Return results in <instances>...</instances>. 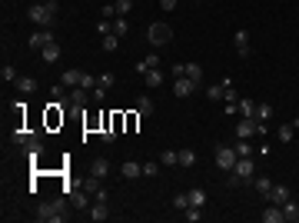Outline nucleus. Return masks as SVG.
I'll return each instance as SVG.
<instances>
[{"mask_svg": "<svg viewBox=\"0 0 299 223\" xmlns=\"http://www.w3.org/2000/svg\"><path fill=\"white\" fill-rule=\"evenodd\" d=\"M37 220H47V223H63L67 213H63V203L54 200V203H40L37 206Z\"/></svg>", "mask_w": 299, "mask_h": 223, "instance_id": "1", "label": "nucleus"}, {"mask_svg": "<svg viewBox=\"0 0 299 223\" xmlns=\"http://www.w3.org/2000/svg\"><path fill=\"white\" fill-rule=\"evenodd\" d=\"M147 37H150L153 47H167L169 40H173V27H167V23H150Z\"/></svg>", "mask_w": 299, "mask_h": 223, "instance_id": "2", "label": "nucleus"}, {"mask_svg": "<svg viewBox=\"0 0 299 223\" xmlns=\"http://www.w3.org/2000/svg\"><path fill=\"white\" fill-rule=\"evenodd\" d=\"M27 17L34 20L37 27H50V23H54V14L47 10V3H34V7L27 10Z\"/></svg>", "mask_w": 299, "mask_h": 223, "instance_id": "3", "label": "nucleus"}, {"mask_svg": "<svg viewBox=\"0 0 299 223\" xmlns=\"http://www.w3.org/2000/svg\"><path fill=\"white\" fill-rule=\"evenodd\" d=\"M229 173H233V177H240V180H246V183H249V180L256 177V163H253L249 157H240V160H236V167L229 170Z\"/></svg>", "mask_w": 299, "mask_h": 223, "instance_id": "4", "label": "nucleus"}, {"mask_svg": "<svg viewBox=\"0 0 299 223\" xmlns=\"http://www.w3.org/2000/svg\"><path fill=\"white\" fill-rule=\"evenodd\" d=\"M236 160H240V157H236V150H233V147H220V150H216V167L223 170V173H229V170L236 167Z\"/></svg>", "mask_w": 299, "mask_h": 223, "instance_id": "5", "label": "nucleus"}, {"mask_svg": "<svg viewBox=\"0 0 299 223\" xmlns=\"http://www.w3.org/2000/svg\"><path fill=\"white\" fill-rule=\"evenodd\" d=\"M54 30H50V27H40V30H34V34H30V50H43V47H47V43H54Z\"/></svg>", "mask_w": 299, "mask_h": 223, "instance_id": "6", "label": "nucleus"}, {"mask_svg": "<svg viewBox=\"0 0 299 223\" xmlns=\"http://www.w3.org/2000/svg\"><path fill=\"white\" fill-rule=\"evenodd\" d=\"M87 213H90V220H93V223L110 220V206H107V203H100V200H93V206H90Z\"/></svg>", "mask_w": 299, "mask_h": 223, "instance_id": "7", "label": "nucleus"}, {"mask_svg": "<svg viewBox=\"0 0 299 223\" xmlns=\"http://www.w3.org/2000/svg\"><path fill=\"white\" fill-rule=\"evenodd\" d=\"M156 67H160V54H147L143 60H136V74L140 77L147 74V70H156Z\"/></svg>", "mask_w": 299, "mask_h": 223, "instance_id": "8", "label": "nucleus"}, {"mask_svg": "<svg viewBox=\"0 0 299 223\" xmlns=\"http://www.w3.org/2000/svg\"><path fill=\"white\" fill-rule=\"evenodd\" d=\"M193 90H196V83H193L189 77H176V83H173V93H176V97H189Z\"/></svg>", "mask_w": 299, "mask_h": 223, "instance_id": "9", "label": "nucleus"}, {"mask_svg": "<svg viewBox=\"0 0 299 223\" xmlns=\"http://www.w3.org/2000/svg\"><path fill=\"white\" fill-rule=\"evenodd\" d=\"M253 133H256V120H253V117H240V123H236V137H246V140H249Z\"/></svg>", "mask_w": 299, "mask_h": 223, "instance_id": "10", "label": "nucleus"}, {"mask_svg": "<svg viewBox=\"0 0 299 223\" xmlns=\"http://www.w3.org/2000/svg\"><path fill=\"white\" fill-rule=\"evenodd\" d=\"M90 173L103 180V177L110 173V160H107V157H93V160H90Z\"/></svg>", "mask_w": 299, "mask_h": 223, "instance_id": "11", "label": "nucleus"}, {"mask_svg": "<svg viewBox=\"0 0 299 223\" xmlns=\"http://www.w3.org/2000/svg\"><path fill=\"white\" fill-rule=\"evenodd\" d=\"M70 203H74L76 210H90V193L80 186V190H74V193H70Z\"/></svg>", "mask_w": 299, "mask_h": 223, "instance_id": "12", "label": "nucleus"}, {"mask_svg": "<svg viewBox=\"0 0 299 223\" xmlns=\"http://www.w3.org/2000/svg\"><path fill=\"white\" fill-rule=\"evenodd\" d=\"M289 197H293V193H289V186H282V183H273V193H269V200H273L276 206H282L286 200H289Z\"/></svg>", "mask_w": 299, "mask_h": 223, "instance_id": "13", "label": "nucleus"}, {"mask_svg": "<svg viewBox=\"0 0 299 223\" xmlns=\"http://www.w3.org/2000/svg\"><path fill=\"white\" fill-rule=\"evenodd\" d=\"M80 80H83V70H74V67L60 74V83H63V87H80Z\"/></svg>", "mask_w": 299, "mask_h": 223, "instance_id": "14", "label": "nucleus"}, {"mask_svg": "<svg viewBox=\"0 0 299 223\" xmlns=\"http://www.w3.org/2000/svg\"><path fill=\"white\" fill-rule=\"evenodd\" d=\"M140 173H143V167H140L136 160H127V163L120 167V177H123V180H136Z\"/></svg>", "mask_w": 299, "mask_h": 223, "instance_id": "15", "label": "nucleus"}, {"mask_svg": "<svg viewBox=\"0 0 299 223\" xmlns=\"http://www.w3.org/2000/svg\"><path fill=\"white\" fill-rule=\"evenodd\" d=\"M282 220H289V223H299V203L289 197L286 203H282Z\"/></svg>", "mask_w": 299, "mask_h": 223, "instance_id": "16", "label": "nucleus"}, {"mask_svg": "<svg viewBox=\"0 0 299 223\" xmlns=\"http://www.w3.org/2000/svg\"><path fill=\"white\" fill-rule=\"evenodd\" d=\"M233 40H236V54L246 60V57H249V34H246V30H236V37H233Z\"/></svg>", "mask_w": 299, "mask_h": 223, "instance_id": "17", "label": "nucleus"}, {"mask_svg": "<svg viewBox=\"0 0 299 223\" xmlns=\"http://www.w3.org/2000/svg\"><path fill=\"white\" fill-rule=\"evenodd\" d=\"M236 113H240V117H253V113H256V100L240 97V100H236Z\"/></svg>", "mask_w": 299, "mask_h": 223, "instance_id": "18", "label": "nucleus"}, {"mask_svg": "<svg viewBox=\"0 0 299 223\" xmlns=\"http://www.w3.org/2000/svg\"><path fill=\"white\" fill-rule=\"evenodd\" d=\"M253 186H256V193L269 200V193H273V180L269 177H253Z\"/></svg>", "mask_w": 299, "mask_h": 223, "instance_id": "19", "label": "nucleus"}, {"mask_svg": "<svg viewBox=\"0 0 299 223\" xmlns=\"http://www.w3.org/2000/svg\"><path fill=\"white\" fill-rule=\"evenodd\" d=\"M40 57H43V63H56V60H60V43H47V47H43V50H40Z\"/></svg>", "mask_w": 299, "mask_h": 223, "instance_id": "20", "label": "nucleus"}, {"mask_svg": "<svg viewBox=\"0 0 299 223\" xmlns=\"http://www.w3.org/2000/svg\"><path fill=\"white\" fill-rule=\"evenodd\" d=\"M187 193H189V206H200V210L206 206V190L193 186V190H187Z\"/></svg>", "mask_w": 299, "mask_h": 223, "instance_id": "21", "label": "nucleus"}, {"mask_svg": "<svg viewBox=\"0 0 299 223\" xmlns=\"http://www.w3.org/2000/svg\"><path fill=\"white\" fill-rule=\"evenodd\" d=\"M262 223H282V206H269V210H262Z\"/></svg>", "mask_w": 299, "mask_h": 223, "instance_id": "22", "label": "nucleus"}, {"mask_svg": "<svg viewBox=\"0 0 299 223\" xmlns=\"http://www.w3.org/2000/svg\"><path fill=\"white\" fill-rule=\"evenodd\" d=\"M14 83H17L20 93H34V90H37V80H34V77H17Z\"/></svg>", "mask_w": 299, "mask_h": 223, "instance_id": "23", "label": "nucleus"}, {"mask_svg": "<svg viewBox=\"0 0 299 223\" xmlns=\"http://www.w3.org/2000/svg\"><path fill=\"white\" fill-rule=\"evenodd\" d=\"M233 150H236V157H253V147H249V140H246V137H236Z\"/></svg>", "mask_w": 299, "mask_h": 223, "instance_id": "24", "label": "nucleus"}, {"mask_svg": "<svg viewBox=\"0 0 299 223\" xmlns=\"http://www.w3.org/2000/svg\"><path fill=\"white\" fill-rule=\"evenodd\" d=\"M87 93H90V90H83V87H76V90L70 93V107H87Z\"/></svg>", "mask_w": 299, "mask_h": 223, "instance_id": "25", "label": "nucleus"}, {"mask_svg": "<svg viewBox=\"0 0 299 223\" xmlns=\"http://www.w3.org/2000/svg\"><path fill=\"white\" fill-rule=\"evenodd\" d=\"M143 83H147V87H160V83H163L160 67H156V70H147V74H143Z\"/></svg>", "mask_w": 299, "mask_h": 223, "instance_id": "26", "label": "nucleus"}, {"mask_svg": "<svg viewBox=\"0 0 299 223\" xmlns=\"http://www.w3.org/2000/svg\"><path fill=\"white\" fill-rule=\"evenodd\" d=\"M153 107H156V103H153L150 97H140V100H136V113H140V117H150Z\"/></svg>", "mask_w": 299, "mask_h": 223, "instance_id": "27", "label": "nucleus"}, {"mask_svg": "<svg viewBox=\"0 0 299 223\" xmlns=\"http://www.w3.org/2000/svg\"><path fill=\"white\" fill-rule=\"evenodd\" d=\"M276 137H280V143H289V140L296 137V127H293V123H282L280 130H276Z\"/></svg>", "mask_w": 299, "mask_h": 223, "instance_id": "28", "label": "nucleus"}, {"mask_svg": "<svg viewBox=\"0 0 299 223\" xmlns=\"http://www.w3.org/2000/svg\"><path fill=\"white\" fill-rule=\"evenodd\" d=\"M83 190H87V193H90V197H96V193H100V190H103V186H100V177H93V173H90V177H87V180H83Z\"/></svg>", "mask_w": 299, "mask_h": 223, "instance_id": "29", "label": "nucleus"}, {"mask_svg": "<svg viewBox=\"0 0 299 223\" xmlns=\"http://www.w3.org/2000/svg\"><path fill=\"white\" fill-rule=\"evenodd\" d=\"M187 77L193 83H200V80H203V67H200V63H187Z\"/></svg>", "mask_w": 299, "mask_h": 223, "instance_id": "30", "label": "nucleus"}, {"mask_svg": "<svg viewBox=\"0 0 299 223\" xmlns=\"http://www.w3.org/2000/svg\"><path fill=\"white\" fill-rule=\"evenodd\" d=\"M183 220H187V223H200V220H203L200 206H187V210H183Z\"/></svg>", "mask_w": 299, "mask_h": 223, "instance_id": "31", "label": "nucleus"}, {"mask_svg": "<svg viewBox=\"0 0 299 223\" xmlns=\"http://www.w3.org/2000/svg\"><path fill=\"white\" fill-rule=\"evenodd\" d=\"M160 163H163V167H176V163H180V153H176V150H167V153L160 157Z\"/></svg>", "mask_w": 299, "mask_h": 223, "instance_id": "32", "label": "nucleus"}, {"mask_svg": "<svg viewBox=\"0 0 299 223\" xmlns=\"http://www.w3.org/2000/svg\"><path fill=\"white\" fill-rule=\"evenodd\" d=\"M127 30H130V23H127V17H116V20H113V34H116V37H123Z\"/></svg>", "mask_w": 299, "mask_h": 223, "instance_id": "33", "label": "nucleus"}, {"mask_svg": "<svg viewBox=\"0 0 299 223\" xmlns=\"http://www.w3.org/2000/svg\"><path fill=\"white\" fill-rule=\"evenodd\" d=\"M113 7H116V17H127V14L133 10V0H116Z\"/></svg>", "mask_w": 299, "mask_h": 223, "instance_id": "34", "label": "nucleus"}, {"mask_svg": "<svg viewBox=\"0 0 299 223\" xmlns=\"http://www.w3.org/2000/svg\"><path fill=\"white\" fill-rule=\"evenodd\" d=\"M116 47H120V37H116V34H107V37H103V50H107V54H113Z\"/></svg>", "mask_w": 299, "mask_h": 223, "instance_id": "35", "label": "nucleus"}, {"mask_svg": "<svg viewBox=\"0 0 299 223\" xmlns=\"http://www.w3.org/2000/svg\"><path fill=\"white\" fill-rule=\"evenodd\" d=\"M196 163V153L193 150H180V167H193Z\"/></svg>", "mask_w": 299, "mask_h": 223, "instance_id": "36", "label": "nucleus"}, {"mask_svg": "<svg viewBox=\"0 0 299 223\" xmlns=\"http://www.w3.org/2000/svg\"><path fill=\"white\" fill-rule=\"evenodd\" d=\"M266 117H269V103H256V113H253V120L266 123Z\"/></svg>", "mask_w": 299, "mask_h": 223, "instance_id": "37", "label": "nucleus"}, {"mask_svg": "<svg viewBox=\"0 0 299 223\" xmlns=\"http://www.w3.org/2000/svg\"><path fill=\"white\" fill-rule=\"evenodd\" d=\"M173 206H176V210H187L189 206V193H176V197H173Z\"/></svg>", "mask_w": 299, "mask_h": 223, "instance_id": "38", "label": "nucleus"}, {"mask_svg": "<svg viewBox=\"0 0 299 223\" xmlns=\"http://www.w3.org/2000/svg\"><path fill=\"white\" fill-rule=\"evenodd\" d=\"M96 34H100V37H107V34H113V23L107 17L100 20V23H96Z\"/></svg>", "mask_w": 299, "mask_h": 223, "instance_id": "39", "label": "nucleus"}, {"mask_svg": "<svg viewBox=\"0 0 299 223\" xmlns=\"http://www.w3.org/2000/svg\"><path fill=\"white\" fill-rule=\"evenodd\" d=\"M206 97H209V100H223V83H213V87L206 90Z\"/></svg>", "mask_w": 299, "mask_h": 223, "instance_id": "40", "label": "nucleus"}, {"mask_svg": "<svg viewBox=\"0 0 299 223\" xmlns=\"http://www.w3.org/2000/svg\"><path fill=\"white\" fill-rule=\"evenodd\" d=\"M96 87L110 90V87H113V74H100V77H96Z\"/></svg>", "mask_w": 299, "mask_h": 223, "instance_id": "41", "label": "nucleus"}, {"mask_svg": "<svg viewBox=\"0 0 299 223\" xmlns=\"http://www.w3.org/2000/svg\"><path fill=\"white\" fill-rule=\"evenodd\" d=\"M160 167H163V163H153V160H150V163H143V177H156V173H160Z\"/></svg>", "mask_w": 299, "mask_h": 223, "instance_id": "42", "label": "nucleus"}, {"mask_svg": "<svg viewBox=\"0 0 299 223\" xmlns=\"http://www.w3.org/2000/svg\"><path fill=\"white\" fill-rule=\"evenodd\" d=\"M0 80H17V70H14L10 63H3V70H0Z\"/></svg>", "mask_w": 299, "mask_h": 223, "instance_id": "43", "label": "nucleus"}, {"mask_svg": "<svg viewBox=\"0 0 299 223\" xmlns=\"http://www.w3.org/2000/svg\"><path fill=\"white\" fill-rule=\"evenodd\" d=\"M30 137H34V133H27V130H17V133H14V143H20V147H23V143H27Z\"/></svg>", "mask_w": 299, "mask_h": 223, "instance_id": "44", "label": "nucleus"}, {"mask_svg": "<svg viewBox=\"0 0 299 223\" xmlns=\"http://www.w3.org/2000/svg\"><path fill=\"white\" fill-rule=\"evenodd\" d=\"M90 93H93V100H96V103H103V100H107V90H103V87H93Z\"/></svg>", "mask_w": 299, "mask_h": 223, "instance_id": "45", "label": "nucleus"}, {"mask_svg": "<svg viewBox=\"0 0 299 223\" xmlns=\"http://www.w3.org/2000/svg\"><path fill=\"white\" fill-rule=\"evenodd\" d=\"M169 74H173V77H187V63H173Z\"/></svg>", "mask_w": 299, "mask_h": 223, "instance_id": "46", "label": "nucleus"}, {"mask_svg": "<svg viewBox=\"0 0 299 223\" xmlns=\"http://www.w3.org/2000/svg\"><path fill=\"white\" fill-rule=\"evenodd\" d=\"M43 3H47V10H50L54 17H56V14H60V0H43Z\"/></svg>", "mask_w": 299, "mask_h": 223, "instance_id": "47", "label": "nucleus"}, {"mask_svg": "<svg viewBox=\"0 0 299 223\" xmlns=\"http://www.w3.org/2000/svg\"><path fill=\"white\" fill-rule=\"evenodd\" d=\"M100 137H103V143H113V140H116V130H103Z\"/></svg>", "mask_w": 299, "mask_h": 223, "instance_id": "48", "label": "nucleus"}, {"mask_svg": "<svg viewBox=\"0 0 299 223\" xmlns=\"http://www.w3.org/2000/svg\"><path fill=\"white\" fill-rule=\"evenodd\" d=\"M103 17H107V20L116 17V7H113V3H107V7H103Z\"/></svg>", "mask_w": 299, "mask_h": 223, "instance_id": "49", "label": "nucleus"}, {"mask_svg": "<svg viewBox=\"0 0 299 223\" xmlns=\"http://www.w3.org/2000/svg\"><path fill=\"white\" fill-rule=\"evenodd\" d=\"M176 3H180V0H160V7H163V10H173Z\"/></svg>", "mask_w": 299, "mask_h": 223, "instance_id": "50", "label": "nucleus"}]
</instances>
